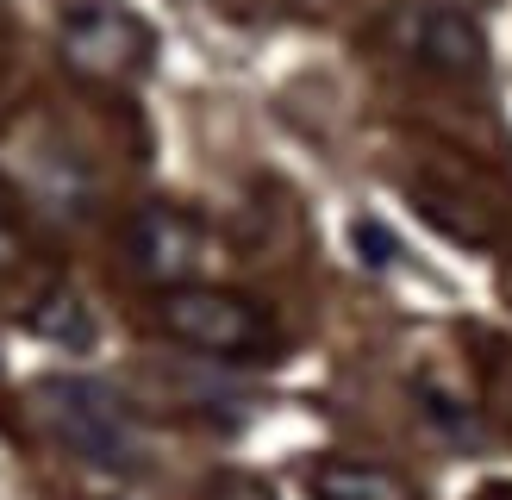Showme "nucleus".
<instances>
[{
  "mask_svg": "<svg viewBox=\"0 0 512 500\" xmlns=\"http://www.w3.org/2000/svg\"><path fill=\"white\" fill-rule=\"evenodd\" d=\"M63 57L94 82H132L150 63V32L132 13H119L113 0H94V7H75L63 19Z\"/></svg>",
  "mask_w": 512,
  "mask_h": 500,
  "instance_id": "nucleus-3",
  "label": "nucleus"
},
{
  "mask_svg": "<svg viewBox=\"0 0 512 500\" xmlns=\"http://www.w3.org/2000/svg\"><path fill=\"white\" fill-rule=\"evenodd\" d=\"M125 250H132V269L144 282H157L163 294L169 288H194V269L207 263V232L200 219L157 200V207H138L132 225H125Z\"/></svg>",
  "mask_w": 512,
  "mask_h": 500,
  "instance_id": "nucleus-4",
  "label": "nucleus"
},
{
  "mask_svg": "<svg viewBox=\"0 0 512 500\" xmlns=\"http://www.w3.org/2000/svg\"><path fill=\"white\" fill-rule=\"evenodd\" d=\"M394 38H400L406 57H419L438 75H481L488 69V32L463 7H413V13H400Z\"/></svg>",
  "mask_w": 512,
  "mask_h": 500,
  "instance_id": "nucleus-5",
  "label": "nucleus"
},
{
  "mask_svg": "<svg viewBox=\"0 0 512 500\" xmlns=\"http://www.w3.org/2000/svg\"><path fill=\"white\" fill-rule=\"evenodd\" d=\"M38 332L44 338H57V344H75V350H82V344H94V319L82 313V300H75V294H50L44 300V307H38Z\"/></svg>",
  "mask_w": 512,
  "mask_h": 500,
  "instance_id": "nucleus-7",
  "label": "nucleus"
},
{
  "mask_svg": "<svg viewBox=\"0 0 512 500\" xmlns=\"http://www.w3.org/2000/svg\"><path fill=\"white\" fill-rule=\"evenodd\" d=\"M356 244L369 250L363 263H388V250H394V244H388V232H381V225H369V219H356Z\"/></svg>",
  "mask_w": 512,
  "mask_h": 500,
  "instance_id": "nucleus-8",
  "label": "nucleus"
},
{
  "mask_svg": "<svg viewBox=\"0 0 512 500\" xmlns=\"http://www.w3.org/2000/svg\"><path fill=\"white\" fill-rule=\"evenodd\" d=\"M32 407L44 419V432L57 438L69 457H82L88 469H107V475H138L144 469V438H138L132 413L100 382H88V375H44L32 388Z\"/></svg>",
  "mask_w": 512,
  "mask_h": 500,
  "instance_id": "nucleus-1",
  "label": "nucleus"
},
{
  "mask_svg": "<svg viewBox=\"0 0 512 500\" xmlns=\"http://www.w3.org/2000/svg\"><path fill=\"white\" fill-rule=\"evenodd\" d=\"M481 500H512V488H494V494H481Z\"/></svg>",
  "mask_w": 512,
  "mask_h": 500,
  "instance_id": "nucleus-9",
  "label": "nucleus"
},
{
  "mask_svg": "<svg viewBox=\"0 0 512 500\" xmlns=\"http://www.w3.org/2000/svg\"><path fill=\"white\" fill-rule=\"evenodd\" d=\"M157 325L175 344L207 350V357H263L275 344L269 313L232 288H169L157 307Z\"/></svg>",
  "mask_w": 512,
  "mask_h": 500,
  "instance_id": "nucleus-2",
  "label": "nucleus"
},
{
  "mask_svg": "<svg viewBox=\"0 0 512 500\" xmlns=\"http://www.w3.org/2000/svg\"><path fill=\"white\" fill-rule=\"evenodd\" d=\"M306 488H313V500H413V488H406L394 469L350 463V457L319 463L313 475H306Z\"/></svg>",
  "mask_w": 512,
  "mask_h": 500,
  "instance_id": "nucleus-6",
  "label": "nucleus"
}]
</instances>
